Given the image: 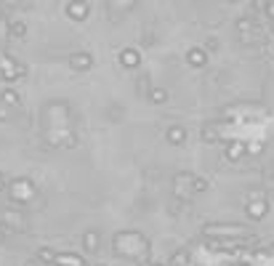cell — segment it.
I'll list each match as a JSON object with an SVG mask.
<instances>
[{
    "label": "cell",
    "mask_w": 274,
    "mask_h": 266,
    "mask_svg": "<svg viewBox=\"0 0 274 266\" xmlns=\"http://www.w3.org/2000/svg\"><path fill=\"white\" fill-rule=\"evenodd\" d=\"M168 138H170V141H176V144H181L184 138H186V133H184V128H170L168 131Z\"/></svg>",
    "instance_id": "cell-2"
},
{
    "label": "cell",
    "mask_w": 274,
    "mask_h": 266,
    "mask_svg": "<svg viewBox=\"0 0 274 266\" xmlns=\"http://www.w3.org/2000/svg\"><path fill=\"white\" fill-rule=\"evenodd\" d=\"M85 245H88V248H96V237H91V234H88V237H85Z\"/></svg>",
    "instance_id": "cell-5"
},
{
    "label": "cell",
    "mask_w": 274,
    "mask_h": 266,
    "mask_svg": "<svg viewBox=\"0 0 274 266\" xmlns=\"http://www.w3.org/2000/svg\"><path fill=\"white\" fill-rule=\"evenodd\" d=\"M205 53H202V51H189V64H194V67H202V64H205Z\"/></svg>",
    "instance_id": "cell-1"
},
{
    "label": "cell",
    "mask_w": 274,
    "mask_h": 266,
    "mask_svg": "<svg viewBox=\"0 0 274 266\" xmlns=\"http://www.w3.org/2000/svg\"><path fill=\"white\" fill-rule=\"evenodd\" d=\"M88 64H91L88 56H75V67H80V69H83V67H88Z\"/></svg>",
    "instance_id": "cell-4"
},
{
    "label": "cell",
    "mask_w": 274,
    "mask_h": 266,
    "mask_svg": "<svg viewBox=\"0 0 274 266\" xmlns=\"http://www.w3.org/2000/svg\"><path fill=\"white\" fill-rule=\"evenodd\" d=\"M123 64L125 67H136L138 64V56L133 51H123Z\"/></svg>",
    "instance_id": "cell-3"
}]
</instances>
